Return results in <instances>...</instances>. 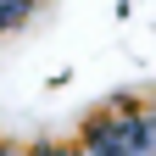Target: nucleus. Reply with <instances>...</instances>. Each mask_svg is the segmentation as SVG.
I'll list each match as a JSON object with an SVG mask.
<instances>
[{"label":"nucleus","instance_id":"1","mask_svg":"<svg viewBox=\"0 0 156 156\" xmlns=\"http://www.w3.org/2000/svg\"><path fill=\"white\" fill-rule=\"evenodd\" d=\"M0 156H34V151H0Z\"/></svg>","mask_w":156,"mask_h":156},{"label":"nucleus","instance_id":"2","mask_svg":"<svg viewBox=\"0 0 156 156\" xmlns=\"http://www.w3.org/2000/svg\"><path fill=\"white\" fill-rule=\"evenodd\" d=\"M151 128H156V106H151Z\"/></svg>","mask_w":156,"mask_h":156}]
</instances>
